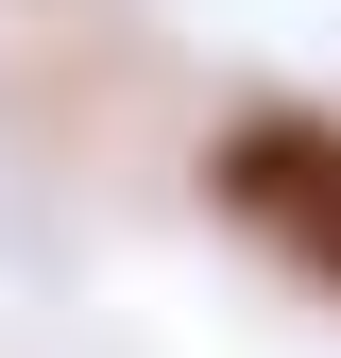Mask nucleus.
Wrapping results in <instances>:
<instances>
[{"label":"nucleus","mask_w":341,"mask_h":358,"mask_svg":"<svg viewBox=\"0 0 341 358\" xmlns=\"http://www.w3.org/2000/svg\"><path fill=\"white\" fill-rule=\"evenodd\" d=\"M222 222L341 290V120H290V103L239 120V137H222Z\"/></svg>","instance_id":"obj_1"}]
</instances>
